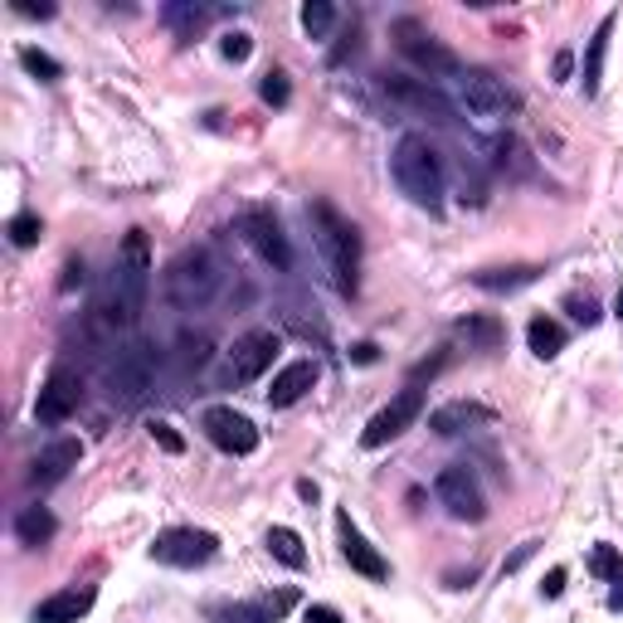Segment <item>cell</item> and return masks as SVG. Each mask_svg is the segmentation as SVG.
Wrapping results in <instances>:
<instances>
[{
  "label": "cell",
  "mask_w": 623,
  "mask_h": 623,
  "mask_svg": "<svg viewBox=\"0 0 623 623\" xmlns=\"http://www.w3.org/2000/svg\"><path fill=\"white\" fill-rule=\"evenodd\" d=\"M303 623H346V619H341L331 604H312L307 614H303Z\"/></svg>",
  "instance_id": "37"
},
{
  "label": "cell",
  "mask_w": 623,
  "mask_h": 623,
  "mask_svg": "<svg viewBox=\"0 0 623 623\" xmlns=\"http://www.w3.org/2000/svg\"><path fill=\"white\" fill-rule=\"evenodd\" d=\"M220 550V536L215 532H195V526H171L151 541V560L156 565H175V570H195L205 560H215Z\"/></svg>",
  "instance_id": "5"
},
{
  "label": "cell",
  "mask_w": 623,
  "mask_h": 623,
  "mask_svg": "<svg viewBox=\"0 0 623 623\" xmlns=\"http://www.w3.org/2000/svg\"><path fill=\"white\" fill-rule=\"evenodd\" d=\"M541 595H546V599H560V595H565V570H550V575L541 579Z\"/></svg>",
  "instance_id": "38"
},
{
  "label": "cell",
  "mask_w": 623,
  "mask_h": 623,
  "mask_svg": "<svg viewBox=\"0 0 623 623\" xmlns=\"http://www.w3.org/2000/svg\"><path fill=\"white\" fill-rule=\"evenodd\" d=\"M20 64H25L39 83H59V78H64V64H59V59H49L45 49H35V45L20 49Z\"/></svg>",
  "instance_id": "29"
},
{
  "label": "cell",
  "mask_w": 623,
  "mask_h": 623,
  "mask_svg": "<svg viewBox=\"0 0 623 623\" xmlns=\"http://www.w3.org/2000/svg\"><path fill=\"white\" fill-rule=\"evenodd\" d=\"M386 93H390V102L394 108H404L410 118H429V122H449L453 118V108H449V98H443L439 88H433L429 78H386Z\"/></svg>",
  "instance_id": "11"
},
{
  "label": "cell",
  "mask_w": 623,
  "mask_h": 623,
  "mask_svg": "<svg viewBox=\"0 0 623 623\" xmlns=\"http://www.w3.org/2000/svg\"><path fill=\"white\" fill-rule=\"evenodd\" d=\"M536 278H541L536 264H506V268H477L473 283L482 288V293H516V288L536 283Z\"/></svg>",
  "instance_id": "21"
},
{
  "label": "cell",
  "mask_w": 623,
  "mask_h": 623,
  "mask_svg": "<svg viewBox=\"0 0 623 623\" xmlns=\"http://www.w3.org/2000/svg\"><path fill=\"white\" fill-rule=\"evenodd\" d=\"M264 546H268V555L273 560H283L288 570H303L307 565V550H303V536L293 532V526H273V532L264 536Z\"/></svg>",
  "instance_id": "26"
},
{
  "label": "cell",
  "mask_w": 623,
  "mask_h": 623,
  "mask_svg": "<svg viewBox=\"0 0 623 623\" xmlns=\"http://www.w3.org/2000/svg\"><path fill=\"white\" fill-rule=\"evenodd\" d=\"M15 10H20V15H29V20H49V15H54V5H25V0H15Z\"/></svg>",
  "instance_id": "41"
},
{
  "label": "cell",
  "mask_w": 623,
  "mask_h": 623,
  "mask_svg": "<svg viewBox=\"0 0 623 623\" xmlns=\"http://www.w3.org/2000/svg\"><path fill=\"white\" fill-rule=\"evenodd\" d=\"M39 234H45L39 215H15V220H10V244H15V248H35Z\"/></svg>",
  "instance_id": "33"
},
{
  "label": "cell",
  "mask_w": 623,
  "mask_h": 623,
  "mask_svg": "<svg viewBox=\"0 0 623 623\" xmlns=\"http://www.w3.org/2000/svg\"><path fill=\"white\" fill-rule=\"evenodd\" d=\"M93 585H83V589H59V595H49V599H39L35 604V623H78L83 614L93 609Z\"/></svg>",
  "instance_id": "17"
},
{
  "label": "cell",
  "mask_w": 623,
  "mask_h": 623,
  "mask_svg": "<svg viewBox=\"0 0 623 623\" xmlns=\"http://www.w3.org/2000/svg\"><path fill=\"white\" fill-rule=\"evenodd\" d=\"M394 35H400V54L410 59L419 74H429V78H463V59L453 54L449 45H439V39H433L424 25L400 20V25H394Z\"/></svg>",
  "instance_id": "4"
},
{
  "label": "cell",
  "mask_w": 623,
  "mask_h": 623,
  "mask_svg": "<svg viewBox=\"0 0 623 623\" xmlns=\"http://www.w3.org/2000/svg\"><path fill=\"white\" fill-rule=\"evenodd\" d=\"M220 283H224V268L210 248H185V254L171 264V273H166V293H171V303L185 307V312L210 303V297L220 293Z\"/></svg>",
  "instance_id": "3"
},
{
  "label": "cell",
  "mask_w": 623,
  "mask_h": 623,
  "mask_svg": "<svg viewBox=\"0 0 623 623\" xmlns=\"http://www.w3.org/2000/svg\"><path fill=\"white\" fill-rule=\"evenodd\" d=\"M258 98H264L268 108H288V102H293V83H288L283 69H268L264 83H258Z\"/></svg>",
  "instance_id": "30"
},
{
  "label": "cell",
  "mask_w": 623,
  "mask_h": 623,
  "mask_svg": "<svg viewBox=\"0 0 623 623\" xmlns=\"http://www.w3.org/2000/svg\"><path fill=\"white\" fill-rule=\"evenodd\" d=\"M459 337L467 341V346H477V351H497L506 331H502V321H497V317H463Z\"/></svg>",
  "instance_id": "27"
},
{
  "label": "cell",
  "mask_w": 623,
  "mask_h": 623,
  "mask_svg": "<svg viewBox=\"0 0 623 623\" xmlns=\"http://www.w3.org/2000/svg\"><path fill=\"white\" fill-rule=\"evenodd\" d=\"M161 15H166V25H171V29H181L185 39H191L195 29L205 25V5H166Z\"/></svg>",
  "instance_id": "31"
},
{
  "label": "cell",
  "mask_w": 623,
  "mask_h": 623,
  "mask_svg": "<svg viewBox=\"0 0 623 623\" xmlns=\"http://www.w3.org/2000/svg\"><path fill=\"white\" fill-rule=\"evenodd\" d=\"M293 604V595H273V599H248V604H230V609H215L220 623H273L283 609Z\"/></svg>",
  "instance_id": "23"
},
{
  "label": "cell",
  "mask_w": 623,
  "mask_h": 623,
  "mask_svg": "<svg viewBox=\"0 0 623 623\" xmlns=\"http://www.w3.org/2000/svg\"><path fill=\"white\" fill-rule=\"evenodd\" d=\"M307 220H312V234H317V248H321V264H327L337 293H356V268H361L356 224H346L331 205H321V200L307 210Z\"/></svg>",
  "instance_id": "2"
},
{
  "label": "cell",
  "mask_w": 623,
  "mask_h": 623,
  "mask_svg": "<svg viewBox=\"0 0 623 623\" xmlns=\"http://www.w3.org/2000/svg\"><path fill=\"white\" fill-rule=\"evenodd\" d=\"M278 346H283V341H278V331H248V337H239L234 351H230V376L239 380V386L258 380L268 366H273Z\"/></svg>",
  "instance_id": "14"
},
{
  "label": "cell",
  "mask_w": 623,
  "mask_h": 623,
  "mask_svg": "<svg viewBox=\"0 0 623 623\" xmlns=\"http://www.w3.org/2000/svg\"><path fill=\"white\" fill-rule=\"evenodd\" d=\"M526 346H532V356L555 361L560 351H565V327L550 321V317H532V327H526Z\"/></svg>",
  "instance_id": "24"
},
{
  "label": "cell",
  "mask_w": 623,
  "mask_h": 623,
  "mask_svg": "<svg viewBox=\"0 0 623 623\" xmlns=\"http://www.w3.org/2000/svg\"><path fill=\"white\" fill-rule=\"evenodd\" d=\"M380 351H376V341H361L356 351H351V361H361V366H370V361H376Z\"/></svg>",
  "instance_id": "40"
},
{
  "label": "cell",
  "mask_w": 623,
  "mask_h": 623,
  "mask_svg": "<svg viewBox=\"0 0 623 623\" xmlns=\"http://www.w3.org/2000/svg\"><path fill=\"white\" fill-rule=\"evenodd\" d=\"M614 312H619V321H623V288H619V303H614Z\"/></svg>",
  "instance_id": "45"
},
{
  "label": "cell",
  "mask_w": 623,
  "mask_h": 623,
  "mask_svg": "<svg viewBox=\"0 0 623 623\" xmlns=\"http://www.w3.org/2000/svg\"><path fill=\"white\" fill-rule=\"evenodd\" d=\"M570 312H575L579 327H595V321H599V307L589 303V297H570Z\"/></svg>",
  "instance_id": "36"
},
{
  "label": "cell",
  "mask_w": 623,
  "mask_h": 623,
  "mask_svg": "<svg viewBox=\"0 0 623 623\" xmlns=\"http://www.w3.org/2000/svg\"><path fill=\"white\" fill-rule=\"evenodd\" d=\"M151 376H156L151 346H127V351H118V361L108 366V394L118 404H137V400H147Z\"/></svg>",
  "instance_id": "7"
},
{
  "label": "cell",
  "mask_w": 623,
  "mask_h": 623,
  "mask_svg": "<svg viewBox=\"0 0 623 623\" xmlns=\"http://www.w3.org/2000/svg\"><path fill=\"white\" fill-rule=\"evenodd\" d=\"M390 171H394V185H400L414 205H424V210H439L443 205V161L424 137L410 132V137L394 142Z\"/></svg>",
  "instance_id": "1"
},
{
  "label": "cell",
  "mask_w": 623,
  "mask_h": 623,
  "mask_svg": "<svg viewBox=\"0 0 623 623\" xmlns=\"http://www.w3.org/2000/svg\"><path fill=\"white\" fill-rule=\"evenodd\" d=\"M78 283H83V264H78V258H69V268H64V293H74Z\"/></svg>",
  "instance_id": "39"
},
{
  "label": "cell",
  "mask_w": 623,
  "mask_h": 623,
  "mask_svg": "<svg viewBox=\"0 0 623 623\" xmlns=\"http://www.w3.org/2000/svg\"><path fill=\"white\" fill-rule=\"evenodd\" d=\"M463 88V108L473 112L477 122H502L506 112L516 108V98L506 93V83L497 74H487V69H467V74L459 78Z\"/></svg>",
  "instance_id": "8"
},
{
  "label": "cell",
  "mask_w": 623,
  "mask_h": 623,
  "mask_svg": "<svg viewBox=\"0 0 623 623\" xmlns=\"http://www.w3.org/2000/svg\"><path fill=\"white\" fill-rule=\"evenodd\" d=\"M112 283H118V293L127 297L132 312H142V303H147V283H151V248H147V234H142V230H132L127 239H122Z\"/></svg>",
  "instance_id": "6"
},
{
  "label": "cell",
  "mask_w": 623,
  "mask_h": 623,
  "mask_svg": "<svg viewBox=\"0 0 623 623\" xmlns=\"http://www.w3.org/2000/svg\"><path fill=\"white\" fill-rule=\"evenodd\" d=\"M147 429H151V443H156V449H161V453H171V459H181V453H185V439H181V433H175V424L151 419Z\"/></svg>",
  "instance_id": "34"
},
{
  "label": "cell",
  "mask_w": 623,
  "mask_h": 623,
  "mask_svg": "<svg viewBox=\"0 0 623 623\" xmlns=\"http://www.w3.org/2000/svg\"><path fill=\"white\" fill-rule=\"evenodd\" d=\"M555 78H570V54H555Z\"/></svg>",
  "instance_id": "44"
},
{
  "label": "cell",
  "mask_w": 623,
  "mask_h": 623,
  "mask_svg": "<svg viewBox=\"0 0 623 623\" xmlns=\"http://www.w3.org/2000/svg\"><path fill=\"white\" fill-rule=\"evenodd\" d=\"M609 609H614V614H623V579H614V595H609Z\"/></svg>",
  "instance_id": "43"
},
{
  "label": "cell",
  "mask_w": 623,
  "mask_h": 623,
  "mask_svg": "<svg viewBox=\"0 0 623 623\" xmlns=\"http://www.w3.org/2000/svg\"><path fill=\"white\" fill-rule=\"evenodd\" d=\"M473 424H492V410H487V404H473V400H453V404H439V410L429 414V429L443 433V439L473 429Z\"/></svg>",
  "instance_id": "19"
},
{
  "label": "cell",
  "mask_w": 623,
  "mask_h": 623,
  "mask_svg": "<svg viewBox=\"0 0 623 623\" xmlns=\"http://www.w3.org/2000/svg\"><path fill=\"white\" fill-rule=\"evenodd\" d=\"M433 492H439L443 512L453 516V522H482L487 516V502H482V487H477V477L467 473L463 463L443 467L439 482H433Z\"/></svg>",
  "instance_id": "9"
},
{
  "label": "cell",
  "mask_w": 623,
  "mask_h": 623,
  "mask_svg": "<svg viewBox=\"0 0 623 623\" xmlns=\"http://www.w3.org/2000/svg\"><path fill=\"white\" fill-rule=\"evenodd\" d=\"M337 532H341V555H346V565L356 570V575H366V579H390L386 555H380V550H376V546L366 541V536L356 532V522H351L346 512L337 516Z\"/></svg>",
  "instance_id": "16"
},
{
  "label": "cell",
  "mask_w": 623,
  "mask_h": 623,
  "mask_svg": "<svg viewBox=\"0 0 623 623\" xmlns=\"http://www.w3.org/2000/svg\"><path fill=\"white\" fill-rule=\"evenodd\" d=\"M609 35H614V15H604L589 35V49H585V98H595L599 83H604V59H609Z\"/></svg>",
  "instance_id": "22"
},
{
  "label": "cell",
  "mask_w": 623,
  "mask_h": 623,
  "mask_svg": "<svg viewBox=\"0 0 623 623\" xmlns=\"http://www.w3.org/2000/svg\"><path fill=\"white\" fill-rule=\"evenodd\" d=\"M220 54H224V59H230V64H244V59H248V54H254V39H248V35H244V29H230V35H224V39H220Z\"/></svg>",
  "instance_id": "35"
},
{
  "label": "cell",
  "mask_w": 623,
  "mask_h": 623,
  "mask_svg": "<svg viewBox=\"0 0 623 623\" xmlns=\"http://www.w3.org/2000/svg\"><path fill=\"white\" fill-rule=\"evenodd\" d=\"M331 25H337V10H331V0H307V5H303V29H307V39H327Z\"/></svg>",
  "instance_id": "28"
},
{
  "label": "cell",
  "mask_w": 623,
  "mask_h": 623,
  "mask_svg": "<svg viewBox=\"0 0 623 623\" xmlns=\"http://www.w3.org/2000/svg\"><path fill=\"white\" fill-rule=\"evenodd\" d=\"M83 400V380L74 376V370H54V376L45 380V390H39L35 400V419L39 424H64L69 414L78 410Z\"/></svg>",
  "instance_id": "15"
},
{
  "label": "cell",
  "mask_w": 623,
  "mask_h": 623,
  "mask_svg": "<svg viewBox=\"0 0 623 623\" xmlns=\"http://www.w3.org/2000/svg\"><path fill=\"white\" fill-rule=\"evenodd\" d=\"M205 433H210V443L220 453H234V459H248V453L258 449V429L248 414L239 410H224V404H215V410H205Z\"/></svg>",
  "instance_id": "12"
},
{
  "label": "cell",
  "mask_w": 623,
  "mask_h": 623,
  "mask_svg": "<svg viewBox=\"0 0 623 623\" xmlns=\"http://www.w3.org/2000/svg\"><path fill=\"white\" fill-rule=\"evenodd\" d=\"M239 234L254 244V254L264 258V264H273L278 273H288L293 268V248H288V234H283V224L273 220L268 210H248L244 220H239Z\"/></svg>",
  "instance_id": "13"
},
{
  "label": "cell",
  "mask_w": 623,
  "mask_h": 623,
  "mask_svg": "<svg viewBox=\"0 0 623 623\" xmlns=\"http://www.w3.org/2000/svg\"><path fill=\"white\" fill-rule=\"evenodd\" d=\"M589 570H595L599 579H623V555H619L614 546L599 541V546H595V555H589Z\"/></svg>",
  "instance_id": "32"
},
{
  "label": "cell",
  "mask_w": 623,
  "mask_h": 623,
  "mask_svg": "<svg viewBox=\"0 0 623 623\" xmlns=\"http://www.w3.org/2000/svg\"><path fill=\"white\" fill-rule=\"evenodd\" d=\"M532 550H536V541H526L522 550H516L512 560H506V570H516V565H526V560H532Z\"/></svg>",
  "instance_id": "42"
},
{
  "label": "cell",
  "mask_w": 623,
  "mask_h": 623,
  "mask_svg": "<svg viewBox=\"0 0 623 623\" xmlns=\"http://www.w3.org/2000/svg\"><path fill=\"white\" fill-rule=\"evenodd\" d=\"M54 532H59V522H54V512H49V506H25V512H20V522H15V536L25 546L54 541Z\"/></svg>",
  "instance_id": "25"
},
{
  "label": "cell",
  "mask_w": 623,
  "mask_h": 623,
  "mask_svg": "<svg viewBox=\"0 0 623 623\" xmlns=\"http://www.w3.org/2000/svg\"><path fill=\"white\" fill-rule=\"evenodd\" d=\"M317 386V361H293V366H283L273 376V390H268V404H273V410H288V404H297L303 400V394Z\"/></svg>",
  "instance_id": "18"
},
{
  "label": "cell",
  "mask_w": 623,
  "mask_h": 623,
  "mask_svg": "<svg viewBox=\"0 0 623 623\" xmlns=\"http://www.w3.org/2000/svg\"><path fill=\"white\" fill-rule=\"evenodd\" d=\"M419 414H424V394L414 390V386H410V390H400V394H394V400L386 404V410H380L376 419L366 424L361 443H366V449H386V443H390V439H400V433L410 429V424L419 419Z\"/></svg>",
  "instance_id": "10"
},
{
  "label": "cell",
  "mask_w": 623,
  "mask_h": 623,
  "mask_svg": "<svg viewBox=\"0 0 623 623\" xmlns=\"http://www.w3.org/2000/svg\"><path fill=\"white\" fill-rule=\"evenodd\" d=\"M78 459H83V443L78 439H54L45 453L35 459V482H64L69 477V467H78Z\"/></svg>",
  "instance_id": "20"
}]
</instances>
